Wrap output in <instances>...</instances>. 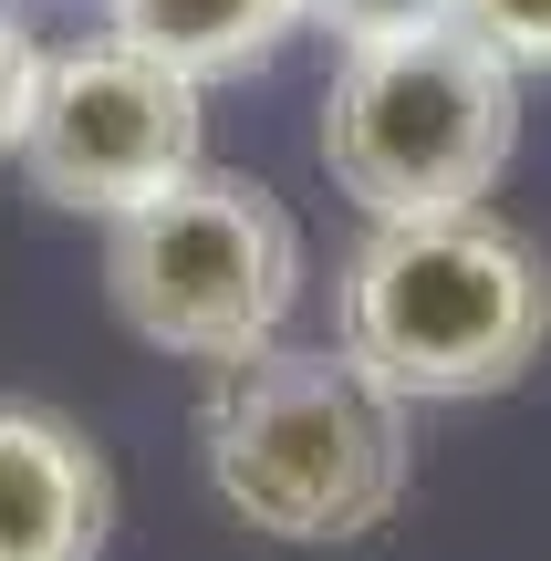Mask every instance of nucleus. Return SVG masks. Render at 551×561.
Returning <instances> with one entry per match:
<instances>
[{
	"label": "nucleus",
	"mask_w": 551,
	"mask_h": 561,
	"mask_svg": "<svg viewBox=\"0 0 551 561\" xmlns=\"http://www.w3.org/2000/svg\"><path fill=\"white\" fill-rule=\"evenodd\" d=\"M198 468L240 530L282 551H344L406 510L416 405H395L344 343H261L208 375Z\"/></svg>",
	"instance_id": "f257e3e1"
},
{
	"label": "nucleus",
	"mask_w": 551,
	"mask_h": 561,
	"mask_svg": "<svg viewBox=\"0 0 551 561\" xmlns=\"http://www.w3.org/2000/svg\"><path fill=\"white\" fill-rule=\"evenodd\" d=\"M333 343L395 405L510 396L551 343V261L500 208L365 219L344 280H333Z\"/></svg>",
	"instance_id": "f03ea898"
},
{
	"label": "nucleus",
	"mask_w": 551,
	"mask_h": 561,
	"mask_svg": "<svg viewBox=\"0 0 551 561\" xmlns=\"http://www.w3.org/2000/svg\"><path fill=\"white\" fill-rule=\"evenodd\" d=\"M323 178L365 219L490 208L520 157V73L458 21L344 42L323 73Z\"/></svg>",
	"instance_id": "7ed1b4c3"
},
{
	"label": "nucleus",
	"mask_w": 551,
	"mask_h": 561,
	"mask_svg": "<svg viewBox=\"0 0 551 561\" xmlns=\"http://www.w3.org/2000/svg\"><path fill=\"white\" fill-rule=\"evenodd\" d=\"M104 301L167 364H250L302 301V219L261 178L198 167L104 219Z\"/></svg>",
	"instance_id": "20e7f679"
},
{
	"label": "nucleus",
	"mask_w": 551,
	"mask_h": 561,
	"mask_svg": "<svg viewBox=\"0 0 551 561\" xmlns=\"http://www.w3.org/2000/svg\"><path fill=\"white\" fill-rule=\"evenodd\" d=\"M11 167L32 178V198L73 208V219H125L136 198L208 167V83H187L177 62L136 53L115 32L53 42L32 136H21Z\"/></svg>",
	"instance_id": "39448f33"
},
{
	"label": "nucleus",
	"mask_w": 551,
	"mask_h": 561,
	"mask_svg": "<svg viewBox=\"0 0 551 561\" xmlns=\"http://www.w3.org/2000/svg\"><path fill=\"white\" fill-rule=\"evenodd\" d=\"M115 468L73 416L0 396V561H104Z\"/></svg>",
	"instance_id": "423d86ee"
},
{
	"label": "nucleus",
	"mask_w": 551,
	"mask_h": 561,
	"mask_svg": "<svg viewBox=\"0 0 551 561\" xmlns=\"http://www.w3.org/2000/svg\"><path fill=\"white\" fill-rule=\"evenodd\" d=\"M104 32L177 62L187 83H240L302 32V0H104Z\"/></svg>",
	"instance_id": "0eeeda50"
},
{
	"label": "nucleus",
	"mask_w": 551,
	"mask_h": 561,
	"mask_svg": "<svg viewBox=\"0 0 551 561\" xmlns=\"http://www.w3.org/2000/svg\"><path fill=\"white\" fill-rule=\"evenodd\" d=\"M458 32H479L520 83L551 73V0H458Z\"/></svg>",
	"instance_id": "6e6552de"
},
{
	"label": "nucleus",
	"mask_w": 551,
	"mask_h": 561,
	"mask_svg": "<svg viewBox=\"0 0 551 561\" xmlns=\"http://www.w3.org/2000/svg\"><path fill=\"white\" fill-rule=\"evenodd\" d=\"M427 21H458V0H302V32H323L333 53L386 42V32H427Z\"/></svg>",
	"instance_id": "1a4fd4ad"
},
{
	"label": "nucleus",
	"mask_w": 551,
	"mask_h": 561,
	"mask_svg": "<svg viewBox=\"0 0 551 561\" xmlns=\"http://www.w3.org/2000/svg\"><path fill=\"white\" fill-rule=\"evenodd\" d=\"M42 53L53 42L32 32V21L0 0V157H21V136H32V94H42Z\"/></svg>",
	"instance_id": "9d476101"
}]
</instances>
